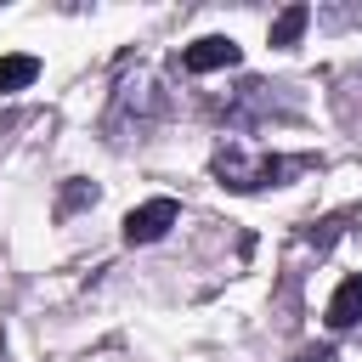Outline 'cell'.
Returning a JSON list of instances; mask_svg holds the SVG:
<instances>
[{"instance_id":"cell-2","label":"cell","mask_w":362,"mask_h":362,"mask_svg":"<svg viewBox=\"0 0 362 362\" xmlns=\"http://www.w3.org/2000/svg\"><path fill=\"white\" fill-rule=\"evenodd\" d=\"M175 221H181V204H175V198H147V204H136V209L124 215V243H153V238H164Z\"/></svg>"},{"instance_id":"cell-6","label":"cell","mask_w":362,"mask_h":362,"mask_svg":"<svg viewBox=\"0 0 362 362\" xmlns=\"http://www.w3.org/2000/svg\"><path fill=\"white\" fill-rule=\"evenodd\" d=\"M305 23H311V6H288L277 23H272V45H300V34H305Z\"/></svg>"},{"instance_id":"cell-3","label":"cell","mask_w":362,"mask_h":362,"mask_svg":"<svg viewBox=\"0 0 362 362\" xmlns=\"http://www.w3.org/2000/svg\"><path fill=\"white\" fill-rule=\"evenodd\" d=\"M238 40L232 34H204V40H192L187 51H181V68L187 74H221V68H238Z\"/></svg>"},{"instance_id":"cell-7","label":"cell","mask_w":362,"mask_h":362,"mask_svg":"<svg viewBox=\"0 0 362 362\" xmlns=\"http://www.w3.org/2000/svg\"><path fill=\"white\" fill-rule=\"evenodd\" d=\"M85 204H96V187H90V181H74V187L62 192V204H57V215H74V209H85Z\"/></svg>"},{"instance_id":"cell-1","label":"cell","mask_w":362,"mask_h":362,"mask_svg":"<svg viewBox=\"0 0 362 362\" xmlns=\"http://www.w3.org/2000/svg\"><path fill=\"white\" fill-rule=\"evenodd\" d=\"M209 170H215V181L232 187V192H260V187H283L288 175H300L305 158H272V153H249L243 141H226Z\"/></svg>"},{"instance_id":"cell-5","label":"cell","mask_w":362,"mask_h":362,"mask_svg":"<svg viewBox=\"0 0 362 362\" xmlns=\"http://www.w3.org/2000/svg\"><path fill=\"white\" fill-rule=\"evenodd\" d=\"M34 79H40V57H28V51H6V57H0V96L28 90Z\"/></svg>"},{"instance_id":"cell-4","label":"cell","mask_w":362,"mask_h":362,"mask_svg":"<svg viewBox=\"0 0 362 362\" xmlns=\"http://www.w3.org/2000/svg\"><path fill=\"white\" fill-rule=\"evenodd\" d=\"M322 322H328V328H356V322H362V272H351V277L328 294Z\"/></svg>"}]
</instances>
